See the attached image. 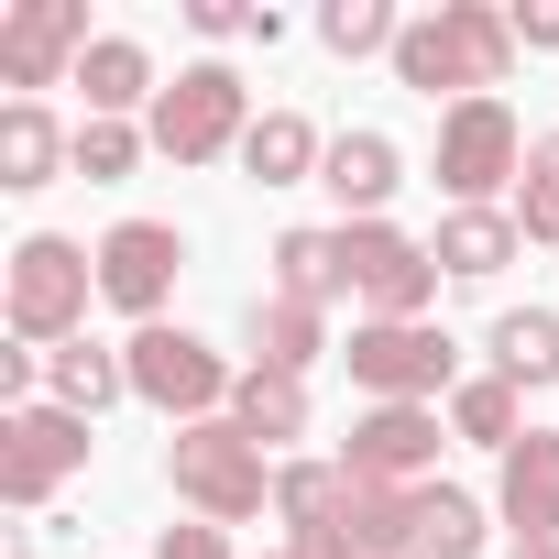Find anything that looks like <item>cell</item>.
Here are the masks:
<instances>
[{
	"label": "cell",
	"instance_id": "6da1fadb",
	"mask_svg": "<svg viewBox=\"0 0 559 559\" xmlns=\"http://www.w3.org/2000/svg\"><path fill=\"white\" fill-rule=\"evenodd\" d=\"M395 88H417V99H493L504 78H515V23L493 12V0H439V12H417L406 34H395Z\"/></svg>",
	"mask_w": 559,
	"mask_h": 559
},
{
	"label": "cell",
	"instance_id": "7a4b0ae2",
	"mask_svg": "<svg viewBox=\"0 0 559 559\" xmlns=\"http://www.w3.org/2000/svg\"><path fill=\"white\" fill-rule=\"evenodd\" d=\"M88 297H99V252L67 241V230H23L12 263H0V319H12V341H34V352L88 341Z\"/></svg>",
	"mask_w": 559,
	"mask_h": 559
},
{
	"label": "cell",
	"instance_id": "3957f363",
	"mask_svg": "<svg viewBox=\"0 0 559 559\" xmlns=\"http://www.w3.org/2000/svg\"><path fill=\"white\" fill-rule=\"evenodd\" d=\"M165 483L198 526H252L274 504V450H252L230 417H198V428L165 439Z\"/></svg>",
	"mask_w": 559,
	"mask_h": 559
},
{
	"label": "cell",
	"instance_id": "277c9868",
	"mask_svg": "<svg viewBox=\"0 0 559 559\" xmlns=\"http://www.w3.org/2000/svg\"><path fill=\"white\" fill-rule=\"evenodd\" d=\"M263 110H252V88H241V67H219V56H198V67H176L165 78V99H154V154L165 165H219V154H241V132H252Z\"/></svg>",
	"mask_w": 559,
	"mask_h": 559
},
{
	"label": "cell",
	"instance_id": "5b68a950",
	"mask_svg": "<svg viewBox=\"0 0 559 559\" xmlns=\"http://www.w3.org/2000/svg\"><path fill=\"white\" fill-rule=\"evenodd\" d=\"M341 362H352V384L373 406H439V395H461V341L439 319H352Z\"/></svg>",
	"mask_w": 559,
	"mask_h": 559
},
{
	"label": "cell",
	"instance_id": "8992f818",
	"mask_svg": "<svg viewBox=\"0 0 559 559\" xmlns=\"http://www.w3.org/2000/svg\"><path fill=\"white\" fill-rule=\"evenodd\" d=\"M428 176H439L450 209H504V187L526 176V132H515V110H504V99H461V110H439V154H428Z\"/></svg>",
	"mask_w": 559,
	"mask_h": 559
},
{
	"label": "cell",
	"instance_id": "52a82bcc",
	"mask_svg": "<svg viewBox=\"0 0 559 559\" xmlns=\"http://www.w3.org/2000/svg\"><path fill=\"white\" fill-rule=\"evenodd\" d=\"M121 362H132V395L154 406V417H176V428H198V417H230V395H241V373L198 341V330H132L121 341Z\"/></svg>",
	"mask_w": 559,
	"mask_h": 559
},
{
	"label": "cell",
	"instance_id": "ba28073f",
	"mask_svg": "<svg viewBox=\"0 0 559 559\" xmlns=\"http://www.w3.org/2000/svg\"><path fill=\"white\" fill-rule=\"evenodd\" d=\"M341 263H352L362 319H428L439 308V252L395 219H341Z\"/></svg>",
	"mask_w": 559,
	"mask_h": 559
},
{
	"label": "cell",
	"instance_id": "9c48e42d",
	"mask_svg": "<svg viewBox=\"0 0 559 559\" xmlns=\"http://www.w3.org/2000/svg\"><path fill=\"white\" fill-rule=\"evenodd\" d=\"M88 450H99V428L88 417H67V406H12L0 417V504H56L78 472H88Z\"/></svg>",
	"mask_w": 559,
	"mask_h": 559
},
{
	"label": "cell",
	"instance_id": "30bf717a",
	"mask_svg": "<svg viewBox=\"0 0 559 559\" xmlns=\"http://www.w3.org/2000/svg\"><path fill=\"white\" fill-rule=\"evenodd\" d=\"M176 274H187V230H176V219H110V230H99V308H121L132 330L165 319Z\"/></svg>",
	"mask_w": 559,
	"mask_h": 559
},
{
	"label": "cell",
	"instance_id": "8fae6325",
	"mask_svg": "<svg viewBox=\"0 0 559 559\" xmlns=\"http://www.w3.org/2000/svg\"><path fill=\"white\" fill-rule=\"evenodd\" d=\"M88 0H12L0 12V88H78V56H88Z\"/></svg>",
	"mask_w": 559,
	"mask_h": 559
},
{
	"label": "cell",
	"instance_id": "7c38bea8",
	"mask_svg": "<svg viewBox=\"0 0 559 559\" xmlns=\"http://www.w3.org/2000/svg\"><path fill=\"white\" fill-rule=\"evenodd\" d=\"M439 439H450L439 406H362L330 461H341L352 483H428V472H439Z\"/></svg>",
	"mask_w": 559,
	"mask_h": 559
},
{
	"label": "cell",
	"instance_id": "4fadbf2b",
	"mask_svg": "<svg viewBox=\"0 0 559 559\" xmlns=\"http://www.w3.org/2000/svg\"><path fill=\"white\" fill-rule=\"evenodd\" d=\"M493 515H504L526 548H559V428H526V439L493 461Z\"/></svg>",
	"mask_w": 559,
	"mask_h": 559
},
{
	"label": "cell",
	"instance_id": "5bb4252c",
	"mask_svg": "<svg viewBox=\"0 0 559 559\" xmlns=\"http://www.w3.org/2000/svg\"><path fill=\"white\" fill-rule=\"evenodd\" d=\"M78 88H88V121H154V99H165V78H154V45L143 34H99L88 56H78Z\"/></svg>",
	"mask_w": 559,
	"mask_h": 559
},
{
	"label": "cell",
	"instance_id": "9a60e30c",
	"mask_svg": "<svg viewBox=\"0 0 559 559\" xmlns=\"http://www.w3.org/2000/svg\"><path fill=\"white\" fill-rule=\"evenodd\" d=\"M319 187L341 198V219H384V198L406 187V154H395V132H330V165H319Z\"/></svg>",
	"mask_w": 559,
	"mask_h": 559
},
{
	"label": "cell",
	"instance_id": "2e32d148",
	"mask_svg": "<svg viewBox=\"0 0 559 559\" xmlns=\"http://www.w3.org/2000/svg\"><path fill=\"white\" fill-rule=\"evenodd\" d=\"M67 165H78V132H67L45 99H12V110H0V187H12V198L56 187Z\"/></svg>",
	"mask_w": 559,
	"mask_h": 559
},
{
	"label": "cell",
	"instance_id": "e0dca14e",
	"mask_svg": "<svg viewBox=\"0 0 559 559\" xmlns=\"http://www.w3.org/2000/svg\"><path fill=\"white\" fill-rule=\"evenodd\" d=\"M319 165H330V132H319L308 110H263V121L241 132V176H252V187H308Z\"/></svg>",
	"mask_w": 559,
	"mask_h": 559
},
{
	"label": "cell",
	"instance_id": "ac0fdd59",
	"mask_svg": "<svg viewBox=\"0 0 559 559\" xmlns=\"http://www.w3.org/2000/svg\"><path fill=\"white\" fill-rule=\"evenodd\" d=\"M428 252H439V274H461V286H493V274L526 252V230H515V209H450Z\"/></svg>",
	"mask_w": 559,
	"mask_h": 559
},
{
	"label": "cell",
	"instance_id": "d6986e66",
	"mask_svg": "<svg viewBox=\"0 0 559 559\" xmlns=\"http://www.w3.org/2000/svg\"><path fill=\"white\" fill-rule=\"evenodd\" d=\"M132 395V362L121 352H99V341H67V352H45V406H67V417H110Z\"/></svg>",
	"mask_w": 559,
	"mask_h": 559
},
{
	"label": "cell",
	"instance_id": "ffe728a7",
	"mask_svg": "<svg viewBox=\"0 0 559 559\" xmlns=\"http://www.w3.org/2000/svg\"><path fill=\"white\" fill-rule=\"evenodd\" d=\"M330 352V308H297V297H252V373H297L308 384V362Z\"/></svg>",
	"mask_w": 559,
	"mask_h": 559
},
{
	"label": "cell",
	"instance_id": "44dd1931",
	"mask_svg": "<svg viewBox=\"0 0 559 559\" xmlns=\"http://www.w3.org/2000/svg\"><path fill=\"white\" fill-rule=\"evenodd\" d=\"M483 352H493V373H504L515 395L559 384V308H504V319L483 330Z\"/></svg>",
	"mask_w": 559,
	"mask_h": 559
},
{
	"label": "cell",
	"instance_id": "7402d4cb",
	"mask_svg": "<svg viewBox=\"0 0 559 559\" xmlns=\"http://www.w3.org/2000/svg\"><path fill=\"white\" fill-rule=\"evenodd\" d=\"M274 297H297V308H330V297H352L341 230H286V241H274Z\"/></svg>",
	"mask_w": 559,
	"mask_h": 559
},
{
	"label": "cell",
	"instance_id": "603a6c76",
	"mask_svg": "<svg viewBox=\"0 0 559 559\" xmlns=\"http://www.w3.org/2000/svg\"><path fill=\"white\" fill-rule=\"evenodd\" d=\"M450 439H472V450H515L526 439V395L504 384V373H461V395H450Z\"/></svg>",
	"mask_w": 559,
	"mask_h": 559
},
{
	"label": "cell",
	"instance_id": "cb8c5ba5",
	"mask_svg": "<svg viewBox=\"0 0 559 559\" xmlns=\"http://www.w3.org/2000/svg\"><path fill=\"white\" fill-rule=\"evenodd\" d=\"M417 504H428V483H352L362 559H417Z\"/></svg>",
	"mask_w": 559,
	"mask_h": 559
},
{
	"label": "cell",
	"instance_id": "d4e9b609",
	"mask_svg": "<svg viewBox=\"0 0 559 559\" xmlns=\"http://www.w3.org/2000/svg\"><path fill=\"white\" fill-rule=\"evenodd\" d=\"M230 428H241L252 450H286V439H308V384H297V373H241V395H230Z\"/></svg>",
	"mask_w": 559,
	"mask_h": 559
},
{
	"label": "cell",
	"instance_id": "484cf974",
	"mask_svg": "<svg viewBox=\"0 0 559 559\" xmlns=\"http://www.w3.org/2000/svg\"><path fill=\"white\" fill-rule=\"evenodd\" d=\"M274 515H286V537L297 526H352V472L341 461H286L274 472Z\"/></svg>",
	"mask_w": 559,
	"mask_h": 559
},
{
	"label": "cell",
	"instance_id": "4316f807",
	"mask_svg": "<svg viewBox=\"0 0 559 559\" xmlns=\"http://www.w3.org/2000/svg\"><path fill=\"white\" fill-rule=\"evenodd\" d=\"M483 537H493L483 493H461V483H428V504H417V559H483Z\"/></svg>",
	"mask_w": 559,
	"mask_h": 559
},
{
	"label": "cell",
	"instance_id": "83f0119b",
	"mask_svg": "<svg viewBox=\"0 0 559 559\" xmlns=\"http://www.w3.org/2000/svg\"><path fill=\"white\" fill-rule=\"evenodd\" d=\"M515 230H526L537 252H559V132H537V143H526V176H515Z\"/></svg>",
	"mask_w": 559,
	"mask_h": 559
},
{
	"label": "cell",
	"instance_id": "f1b7e54d",
	"mask_svg": "<svg viewBox=\"0 0 559 559\" xmlns=\"http://www.w3.org/2000/svg\"><path fill=\"white\" fill-rule=\"evenodd\" d=\"M395 0H330V12H319V45L330 56H395Z\"/></svg>",
	"mask_w": 559,
	"mask_h": 559
},
{
	"label": "cell",
	"instance_id": "f546056e",
	"mask_svg": "<svg viewBox=\"0 0 559 559\" xmlns=\"http://www.w3.org/2000/svg\"><path fill=\"white\" fill-rule=\"evenodd\" d=\"M143 154H154L143 121H78V176H88V187H121Z\"/></svg>",
	"mask_w": 559,
	"mask_h": 559
},
{
	"label": "cell",
	"instance_id": "4dcf8cb0",
	"mask_svg": "<svg viewBox=\"0 0 559 559\" xmlns=\"http://www.w3.org/2000/svg\"><path fill=\"white\" fill-rule=\"evenodd\" d=\"M515 56H559V0H515Z\"/></svg>",
	"mask_w": 559,
	"mask_h": 559
},
{
	"label": "cell",
	"instance_id": "1f68e13d",
	"mask_svg": "<svg viewBox=\"0 0 559 559\" xmlns=\"http://www.w3.org/2000/svg\"><path fill=\"white\" fill-rule=\"evenodd\" d=\"M154 559H230V537H219V526H165Z\"/></svg>",
	"mask_w": 559,
	"mask_h": 559
},
{
	"label": "cell",
	"instance_id": "d6a6232c",
	"mask_svg": "<svg viewBox=\"0 0 559 559\" xmlns=\"http://www.w3.org/2000/svg\"><path fill=\"white\" fill-rule=\"evenodd\" d=\"M504 559H559V548H526V537H515V548H504Z\"/></svg>",
	"mask_w": 559,
	"mask_h": 559
},
{
	"label": "cell",
	"instance_id": "836d02e7",
	"mask_svg": "<svg viewBox=\"0 0 559 559\" xmlns=\"http://www.w3.org/2000/svg\"><path fill=\"white\" fill-rule=\"evenodd\" d=\"M0 559H34V537H12V548H0Z\"/></svg>",
	"mask_w": 559,
	"mask_h": 559
},
{
	"label": "cell",
	"instance_id": "e575fe53",
	"mask_svg": "<svg viewBox=\"0 0 559 559\" xmlns=\"http://www.w3.org/2000/svg\"><path fill=\"white\" fill-rule=\"evenodd\" d=\"M263 559H286V548H263Z\"/></svg>",
	"mask_w": 559,
	"mask_h": 559
}]
</instances>
